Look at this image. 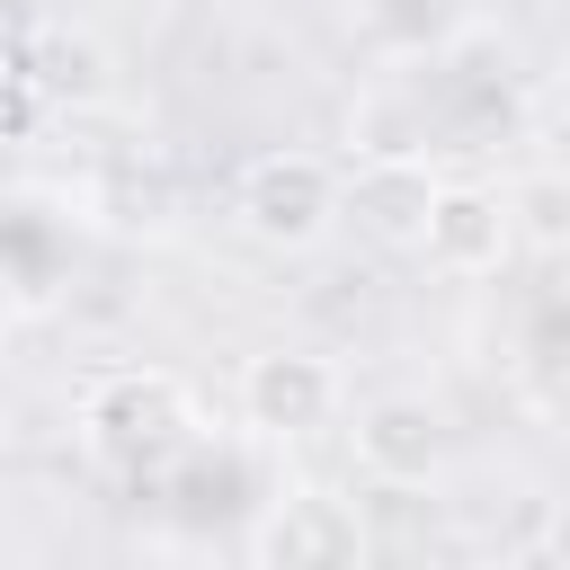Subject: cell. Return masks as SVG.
I'll list each match as a JSON object with an SVG mask.
<instances>
[{
	"label": "cell",
	"mask_w": 570,
	"mask_h": 570,
	"mask_svg": "<svg viewBox=\"0 0 570 570\" xmlns=\"http://www.w3.org/2000/svg\"><path fill=\"white\" fill-rule=\"evenodd\" d=\"M71 428H80V454H89L98 472L151 481V472H169L178 454H196V392H187L169 365H107V374L80 383Z\"/></svg>",
	"instance_id": "obj_1"
},
{
	"label": "cell",
	"mask_w": 570,
	"mask_h": 570,
	"mask_svg": "<svg viewBox=\"0 0 570 570\" xmlns=\"http://www.w3.org/2000/svg\"><path fill=\"white\" fill-rule=\"evenodd\" d=\"M232 223L240 240H258L267 258H312L338 232V160L330 151H258L232 178Z\"/></svg>",
	"instance_id": "obj_2"
},
{
	"label": "cell",
	"mask_w": 570,
	"mask_h": 570,
	"mask_svg": "<svg viewBox=\"0 0 570 570\" xmlns=\"http://www.w3.org/2000/svg\"><path fill=\"white\" fill-rule=\"evenodd\" d=\"M249 570H374V525H365L356 490H338V481L276 490L249 525Z\"/></svg>",
	"instance_id": "obj_3"
},
{
	"label": "cell",
	"mask_w": 570,
	"mask_h": 570,
	"mask_svg": "<svg viewBox=\"0 0 570 570\" xmlns=\"http://www.w3.org/2000/svg\"><path fill=\"white\" fill-rule=\"evenodd\" d=\"M232 401H240V428H249V436H267V445H303V436L338 428V410H347V374H338V356H321V347H249Z\"/></svg>",
	"instance_id": "obj_4"
},
{
	"label": "cell",
	"mask_w": 570,
	"mask_h": 570,
	"mask_svg": "<svg viewBox=\"0 0 570 570\" xmlns=\"http://www.w3.org/2000/svg\"><path fill=\"white\" fill-rule=\"evenodd\" d=\"M347 419V454L374 490H436L454 472V428L428 392H365Z\"/></svg>",
	"instance_id": "obj_5"
},
{
	"label": "cell",
	"mask_w": 570,
	"mask_h": 570,
	"mask_svg": "<svg viewBox=\"0 0 570 570\" xmlns=\"http://www.w3.org/2000/svg\"><path fill=\"white\" fill-rule=\"evenodd\" d=\"M410 258H428L445 285H481V276H499V267L517 258V232H508L499 187H490V178H436Z\"/></svg>",
	"instance_id": "obj_6"
},
{
	"label": "cell",
	"mask_w": 570,
	"mask_h": 570,
	"mask_svg": "<svg viewBox=\"0 0 570 570\" xmlns=\"http://www.w3.org/2000/svg\"><path fill=\"white\" fill-rule=\"evenodd\" d=\"M436 160L428 151H383V160H347L338 169V223H356L365 240L383 249H410L419 223H428V196H436Z\"/></svg>",
	"instance_id": "obj_7"
},
{
	"label": "cell",
	"mask_w": 570,
	"mask_h": 570,
	"mask_svg": "<svg viewBox=\"0 0 570 570\" xmlns=\"http://www.w3.org/2000/svg\"><path fill=\"white\" fill-rule=\"evenodd\" d=\"M499 205H508V232H517V249H534V258H561V240H570V178H561L552 160H525L517 178H499Z\"/></svg>",
	"instance_id": "obj_8"
},
{
	"label": "cell",
	"mask_w": 570,
	"mask_h": 570,
	"mask_svg": "<svg viewBox=\"0 0 570 570\" xmlns=\"http://www.w3.org/2000/svg\"><path fill=\"white\" fill-rule=\"evenodd\" d=\"M18 71L45 89V98H107V53L89 45V36H62V27H36L27 36V53H18Z\"/></svg>",
	"instance_id": "obj_9"
},
{
	"label": "cell",
	"mask_w": 570,
	"mask_h": 570,
	"mask_svg": "<svg viewBox=\"0 0 570 570\" xmlns=\"http://www.w3.org/2000/svg\"><path fill=\"white\" fill-rule=\"evenodd\" d=\"M347 151L356 160H383V151H428V107L410 89H374L347 107Z\"/></svg>",
	"instance_id": "obj_10"
},
{
	"label": "cell",
	"mask_w": 570,
	"mask_h": 570,
	"mask_svg": "<svg viewBox=\"0 0 570 570\" xmlns=\"http://www.w3.org/2000/svg\"><path fill=\"white\" fill-rule=\"evenodd\" d=\"M45 18H27V0H0V62L18 71V53H27V36H36Z\"/></svg>",
	"instance_id": "obj_11"
}]
</instances>
